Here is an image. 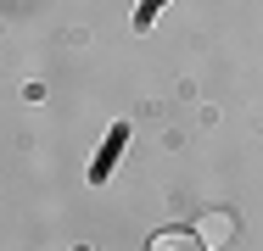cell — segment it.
I'll return each mask as SVG.
<instances>
[{
	"mask_svg": "<svg viewBox=\"0 0 263 251\" xmlns=\"http://www.w3.org/2000/svg\"><path fill=\"white\" fill-rule=\"evenodd\" d=\"M196 235H202V246H230V240H235V218H230V212H208V218L196 223Z\"/></svg>",
	"mask_w": 263,
	"mask_h": 251,
	"instance_id": "cell-1",
	"label": "cell"
},
{
	"mask_svg": "<svg viewBox=\"0 0 263 251\" xmlns=\"http://www.w3.org/2000/svg\"><path fill=\"white\" fill-rule=\"evenodd\" d=\"M146 251H208V246H202V235H191V229H162V235H152Z\"/></svg>",
	"mask_w": 263,
	"mask_h": 251,
	"instance_id": "cell-2",
	"label": "cell"
},
{
	"mask_svg": "<svg viewBox=\"0 0 263 251\" xmlns=\"http://www.w3.org/2000/svg\"><path fill=\"white\" fill-rule=\"evenodd\" d=\"M123 140H129V123H118V129L106 134V145H101V156H96V168H90V179H106V173H112V162H118Z\"/></svg>",
	"mask_w": 263,
	"mask_h": 251,
	"instance_id": "cell-3",
	"label": "cell"
},
{
	"mask_svg": "<svg viewBox=\"0 0 263 251\" xmlns=\"http://www.w3.org/2000/svg\"><path fill=\"white\" fill-rule=\"evenodd\" d=\"M157 11H162V0H140V11H135V28H146Z\"/></svg>",
	"mask_w": 263,
	"mask_h": 251,
	"instance_id": "cell-4",
	"label": "cell"
}]
</instances>
